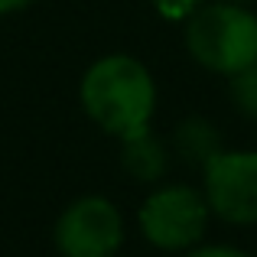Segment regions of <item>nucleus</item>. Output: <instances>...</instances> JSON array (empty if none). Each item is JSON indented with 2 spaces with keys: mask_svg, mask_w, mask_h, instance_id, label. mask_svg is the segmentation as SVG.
<instances>
[{
  "mask_svg": "<svg viewBox=\"0 0 257 257\" xmlns=\"http://www.w3.org/2000/svg\"><path fill=\"white\" fill-rule=\"evenodd\" d=\"M186 257H251V254L238 251V247H199V251H192Z\"/></svg>",
  "mask_w": 257,
  "mask_h": 257,
  "instance_id": "9",
  "label": "nucleus"
},
{
  "mask_svg": "<svg viewBox=\"0 0 257 257\" xmlns=\"http://www.w3.org/2000/svg\"><path fill=\"white\" fill-rule=\"evenodd\" d=\"M120 241V212L101 195L72 202L56 225V244L62 257H114Z\"/></svg>",
  "mask_w": 257,
  "mask_h": 257,
  "instance_id": "5",
  "label": "nucleus"
},
{
  "mask_svg": "<svg viewBox=\"0 0 257 257\" xmlns=\"http://www.w3.org/2000/svg\"><path fill=\"white\" fill-rule=\"evenodd\" d=\"M195 4H199V0H157V10L170 20H182L195 10Z\"/></svg>",
  "mask_w": 257,
  "mask_h": 257,
  "instance_id": "8",
  "label": "nucleus"
},
{
  "mask_svg": "<svg viewBox=\"0 0 257 257\" xmlns=\"http://www.w3.org/2000/svg\"><path fill=\"white\" fill-rule=\"evenodd\" d=\"M208 221V202L189 186H170L153 192L140 208V228L147 241L163 251H182L202 238Z\"/></svg>",
  "mask_w": 257,
  "mask_h": 257,
  "instance_id": "3",
  "label": "nucleus"
},
{
  "mask_svg": "<svg viewBox=\"0 0 257 257\" xmlns=\"http://www.w3.org/2000/svg\"><path fill=\"white\" fill-rule=\"evenodd\" d=\"M234 82H231V91H234V104L241 107L244 114L257 117V62H251L247 69L234 72Z\"/></svg>",
  "mask_w": 257,
  "mask_h": 257,
  "instance_id": "7",
  "label": "nucleus"
},
{
  "mask_svg": "<svg viewBox=\"0 0 257 257\" xmlns=\"http://www.w3.org/2000/svg\"><path fill=\"white\" fill-rule=\"evenodd\" d=\"M82 104L101 131L127 140L147 131L157 107V88L137 59L107 56L85 72Z\"/></svg>",
  "mask_w": 257,
  "mask_h": 257,
  "instance_id": "1",
  "label": "nucleus"
},
{
  "mask_svg": "<svg viewBox=\"0 0 257 257\" xmlns=\"http://www.w3.org/2000/svg\"><path fill=\"white\" fill-rule=\"evenodd\" d=\"M205 202L231 225L257 221V153H212L205 160Z\"/></svg>",
  "mask_w": 257,
  "mask_h": 257,
  "instance_id": "4",
  "label": "nucleus"
},
{
  "mask_svg": "<svg viewBox=\"0 0 257 257\" xmlns=\"http://www.w3.org/2000/svg\"><path fill=\"white\" fill-rule=\"evenodd\" d=\"M33 4V0H0V13H10V10H20V7Z\"/></svg>",
  "mask_w": 257,
  "mask_h": 257,
  "instance_id": "10",
  "label": "nucleus"
},
{
  "mask_svg": "<svg viewBox=\"0 0 257 257\" xmlns=\"http://www.w3.org/2000/svg\"><path fill=\"white\" fill-rule=\"evenodd\" d=\"M186 46L205 69L234 75L257 62V17L234 0L189 13Z\"/></svg>",
  "mask_w": 257,
  "mask_h": 257,
  "instance_id": "2",
  "label": "nucleus"
},
{
  "mask_svg": "<svg viewBox=\"0 0 257 257\" xmlns=\"http://www.w3.org/2000/svg\"><path fill=\"white\" fill-rule=\"evenodd\" d=\"M234 4H238V0H234Z\"/></svg>",
  "mask_w": 257,
  "mask_h": 257,
  "instance_id": "11",
  "label": "nucleus"
},
{
  "mask_svg": "<svg viewBox=\"0 0 257 257\" xmlns=\"http://www.w3.org/2000/svg\"><path fill=\"white\" fill-rule=\"evenodd\" d=\"M124 166L140 179H157L163 170V150L150 134H137V137H127V150H124Z\"/></svg>",
  "mask_w": 257,
  "mask_h": 257,
  "instance_id": "6",
  "label": "nucleus"
}]
</instances>
